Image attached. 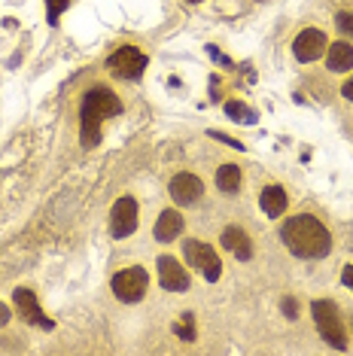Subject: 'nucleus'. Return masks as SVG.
Here are the masks:
<instances>
[{
  "label": "nucleus",
  "mask_w": 353,
  "mask_h": 356,
  "mask_svg": "<svg viewBox=\"0 0 353 356\" xmlns=\"http://www.w3.org/2000/svg\"><path fill=\"white\" fill-rule=\"evenodd\" d=\"M280 238H284L286 250L299 259H323L332 250V234L311 213L290 216L284 222V229H280Z\"/></svg>",
  "instance_id": "obj_1"
},
{
  "label": "nucleus",
  "mask_w": 353,
  "mask_h": 356,
  "mask_svg": "<svg viewBox=\"0 0 353 356\" xmlns=\"http://www.w3.org/2000/svg\"><path fill=\"white\" fill-rule=\"evenodd\" d=\"M167 192H171L176 207H192L202 201L204 183H202V177H195V174H176L171 180V186H167Z\"/></svg>",
  "instance_id": "obj_8"
},
{
  "label": "nucleus",
  "mask_w": 353,
  "mask_h": 356,
  "mask_svg": "<svg viewBox=\"0 0 353 356\" xmlns=\"http://www.w3.org/2000/svg\"><path fill=\"white\" fill-rule=\"evenodd\" d=\"M350 326H353V320H350Z\"/></svg>",
  "instance_id": "obj_27"
},
{
  "label": "nucleus",
  "mask_w": 353,
  "mask_h": 356,
  "mask_svg": "<svg viewBox=\"0 0 353 356\" xmlns=\"http://www.w3.org/2000/svg\"><path fill=\"white\" fill-rule=\"evenodd\" d=\"M147 64H149L147 55H143L138 46H122V49H116L107 58L110 74L119 76V79H140L143 70H147Z\"/></svg>",
  "instance_id": "obj_6"
},
{
  "label": "nucleus",
  "mask_w": 353,
  "mask_h": 356,
  "mask_svg": "<svg viewBox=\"0 0 353 356\" xmlns=\"http://www.w3.org/2000/svg\"><path fill=\"white\" fill-rule=\"evenodd\" d=\"M286 204H290V198H286V192L280 189V186H265L262 189V195H259L262 213L280 216V213H286Z\"/></svg>",
  "instance_id": "obj_15"
},
{
  "label": "nucleus",
  "mask_w": 353,
  "mask_h": 356,
  "mask_svg": "<svg viewBox=\"0 0 353 356\" xmlns=\"http://www.w3.org/2000/svg\"><path fill=\"white\" fill-rule=\"evenodd\" d=\"M189 3H202V0H189Z\"/></svg>",
  "instance_id": "obj_26"
},
{
  "label": "nucleus",
  "mask_w": 353,
  "mask_h": 356,
  "mask_svg": "<svg viewBox=\"0 0 353 356\" xmlns=\"http://www.w3.org/2000/svg\"><path fill=\"white\" fill-rule=\"evenodd\" d=\"M326 67L332 74H347L353 67V46L347 40H335V43L326 46Z\"/></svg>",
  "instance_id": "obj_13"
},
{
  "label": "nucleus",
  "mask_w": 353,
  "mask_h": 356,
  "mask_svg": "<svg viewBox=\"0 0 353 356\" xmlns=\"http://www.w3.org/2000/svg\"><path fill=\"white\" fill-rule=\"evenodd\" d=\"M174 335H180L183 341H195V335H198V332H195V314H192V311L183 314V317L174 323Z\"/></svg>",
  "instance_id": "obj_17"
},
{
  "label": "nucleus",
  "mask_w": 353,
  "mask_h": 356,
  "mask_svg": "<svg viewBox=\"0 0 353 356\" xmlns=\"http://www.w3.org/2000/svg\"><path fill=\"white\" fill-rule=\"evenodd\" d=\"M10 317H13V311H10V307H6L3 302H0V326H6V323H10Z\"/></svg>",
  "instance_id": "obj_24"
},
{
  "label": "nucleus",
  "mask_w": 353,
  "mask_h": 356,
  "mask_svg": "<svg viewBox=\"0 0 353 356\" xmlns=\"http://www.w3.org/2000/svg\"><path fill=\"white\" fill-rule=\"evenodd\" d=\"M138 229V201L131 195H122L110 210V234L116 241H125L128 234H134Z\"/></svg>",
  "instance_id": "obj_7"
},
{
  "label": "nucleus",
  "mask_w": 353,
  "mask_h": 356,
  "mask_svg": "<svg viewBox=\"0 0 353 356\" xmlns=\"http://www.w3.org/2000/svg\"><path fill=\"white\" fill-rule=\"evenodd\" d=\"M158 283H162V289H167V293H186L189 271L174 256H162L158 259Z\"/></svg>",
  "instance_id": "obj_11"
},
{
  "label": "nucleus",
  "mask_w": 353,
  "mask_h": 356,
  "mask_svg": "<svg viewBox=\"0 0 353 356\" xmlns=\"http://www.w3.org/2000/svg\"><path fill=\"white\" fill-rule=\"evenodd\" d=\"M70 6V0H46V19H49V25L61 19V13Z\"/></svg>",
  "instance_id": "obj_19"
},
{
  "label": "nucleus",
  "mask_w": 353,
  "mask_h": 356,
  "mask_svg": "<svg viewBox=\"0 0 353 356\" xmlns=\"http://www.w3.org/2000/svg\"><path fill=\"white\" fill-rule=\"evenodd\" d=\"M226 113L231 119H235V122H256V113L247 107V104H240V101H226Z\"/></svg>",
  "instance_id": "obj_18"
},
{
  "label": "nucleus",
  "mask_w": 353,
  "mask_h": 356,
  "mask_svg": "<svg viewBox=\"0 0 353 356\" xmlns=\"http://www.w3.org/2000/svg\"><path fill=\"white\" fill-rule=\"evenodd\" d=\"M341 95H344V98H347V101H353V76H350L347 83L341 86Z\"/></svg>",
  "instance_id": "obj_25"
},
{
  "label": "nucleus",
  "mask_w": 353,
  "mask_h": 356,
  "mask_svg": "<svg viewBox=\"0 0 353 356\" xmlns=\"http://www.w3.org/2000/svg\"><path fill=\"white\" fill-rule=\"evenodd\" d=\"M284 314H286V320H295V317H299V302H295L293 296L284 298Z\"/></svg>",
  "instance_id": "obj_21"
},
{
  "label": "nucleus",
  "mask_w": 353,
  "mask_h": 356,
  "mask_svg": "<svg viewBox=\"0 0 353 356\" xmlns=\"http://www.w3.org/2000/svg\"><path fill=\"white\" fill-rule=\"evenodd\" d=\"M326 46H329V40L326 34L320 28H304L299 37H295V43H293V55L299 61H317V58H323V52H326Z\"/></svg>",
  "instance_id": "obj_10"
},
{
  "label": "nucleus",
  "mask_w": 353,
  "mask_h": 356,
  "mask_svg": "<svg viewBox=\"0 0 353 356\" xmlns=\"http://www.w3.org/2000/svg\"><path fill=\"white\" fill-rule=\"evenodd\" d=\"M341 280H344V286H350V289H353V265H344Z\"/></svg>",
  "instance_id": "obj_23"
},
{
  "label": "nucleus",
  "mask_w": 353,
  "mask_h": 356,
  "mask_svg": "<svg viewBox=\"0 0 353 356\" xmlns=\"http://www.w3.org/2000/svg\"><path fill=\"white\" fill-rule=\"evenodd\" d=\"M147 286H149V274H147V268H140V265H131V268L116 271L113 280H110L113 296L119 298V302H125V305L140 302V298L147 296Z\"/></svg>",
  "instance_id": "obj_4"
},
{
  "label": "nucleus",
  "mask_w": 353,
  "mask_h": 356,
  "mask_svg": "<svg viewBox=\"0 0 353 356\" xmlns=\"http://www.w3.org/2000/svg\"><path fill=\"white\" fill-rule=\"evenodd\" d=\"M311 311H314V323H317L320 335H323V341L329 347H335V350H344V347H347V332H344L338 305L329 302V298H317V302L311 305Z\"/></svg>",
  "instance_id": "obj_3"
},
{
  "label": "nucleus",
  "mask_w": 353,
  "mask_h": 356,
  "mask_svg": "<svg viewBox=\"0 0 353 356\" xmlns=\"http://www.w3.org/2000/svg\"><path fill=\"white\" fill-rule=\"evenodd\" d=\"M220 241H222V247L229 250V253H235L240 262H250L253 259V244H250V238H247V232L244 229H238V225H226L220 234Z\"/></svg>",
  "instance_id": "obj_12"
},
{
  "label": "nucleus",
  "mask_w": 353,
  "mask_h": 356,
  "mask_svg": "<svg viewBox=\"0 0 353 356\" xmlns=\"http://www.w3.org/2000/svg\"><path fill=\"white\" fill-rule=\"evenodd\" d=\"M211 137H216V140H222V143H229V147H235V149H244V143H240V140H235V137H229V134L211 131Z\"/></svg>",
  "instance_id": "obj_22"
},
{
  "label": "nucleus",
  "mask_w": 353,
  "mask_h": 356,
  "mask_svg": "<svg viewBox=\"0 0 353 356\" xmlns=\"http://www.w3.org/2000/svg\"><path fill=\"white\" fill-rule=\"evenodd\" d=\"M119 113H122V104H119V98L110 88H104V86L88 88L83 95V107H79V131H83L88 147H95V143L101 140L104 119L119 116Z\"/></svg>",
  "instance_id": "obj_2"
},
{
  "label": "nucleus",
  "mask_w": 353,
  "mask_h": 356,
  "mask_svg": "<svg viewBox=\"0 0 353 356\" xmlns=\"http://www.w3.org/2000/svg\"><path fill=\"white\" fill-rule=\"evenodd\" d=\"M13 305H15V311L22 314V320L31 323V326H40V329H55V323H52V320L43 314V307H40L37 296L31 293V289H25V286H19V289H15V293H13Z\"/></svg>",
  "instance_id": "obj_9"
},
{
  "label": "nucleus",
  "mask_w": 353,
  "mask_h": 356,
  "mask_svg": "<svg viewBox=\"0 0 353 356\" xmlns=\"http://www.w3.org/2000/svg\"><path fill=\"white\" fill-rule=\"evenodd\" d=\"M216 189L226 192V195H235L240 189V168L226 161V165H220V171H216Z\"/></svg>",
  "instance_id": "obj_16"
},
{
  "label": "nucleus",
  "mask_w": 353,
  "mask_h": 356,
  "mask_svg": "<svg viewBox=\"0 0 353 356\" xmlns=\"http://www.w3.org/2000/svg\"><path fill=\"white\" fill-rule=\"evenodd\" d=\"M183 256H186V262L192 265L195 271H202L204 274V280H211L216 283L220 280V274H222V262H220V256H216V250L211 244H204V241H186L183 244Z\"/></svg>",
  "instance_id": "obj_5"
},
{
  "label": "nucleus",
  "mask_w": 353,
  "mask_h": 356,
  "mask_svg": "<svg viewBox=\"0 0 353 356\" xmlns=\"http://www.w3.org/2000/svg\"><path fill=\"white\" fill-rule=\"evenodd\" d=\"M183 213L180 210H174V207H167L158 213V220H156V241H162V244H167V241H174V238H180L183 234Z\"/></svg>",
  "instance_id": "obj_14"
},
{
  "label": "nucleus",
  "mask_w": 353,
  "mask_h": 356,
  "mask_svg": "<svg viewBox=\"0 0 353 356\" xmlns=\"http://www.w3.org/2000/svg\"><path fill=\"white\" fill-rule=\"evenodd\" d=\"M335 25H338L344 37H353V13H338L335 15Z\"/></svg>",
  "instance_id": "obj_20"
}]
</instances>
